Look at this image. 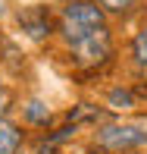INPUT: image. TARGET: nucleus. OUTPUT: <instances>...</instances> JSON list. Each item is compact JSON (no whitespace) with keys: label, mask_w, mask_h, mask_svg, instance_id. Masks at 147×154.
I'll list each match as a JSON object with an SVG mask.
<instances>
[{"label":"nucleus","mask_w":147,"mask_h":154,"mask_svg":"<svg viewBox=\"0 0 147 154\" xmlns=\"http://www.w3.org/2000/svg\"><path fill=\"white\" fill-rule=\"evenodd\" d=\"M6 3H10V0H0V16L6 13Z\"/></svg>","instance_id":"1a4fd4ad"},{"label":"nucleus","mask_w":147,"mask_h":154,"mask_svg":"<svg viewBox=\"0 0 147 154\" xmlns=\"http://www.w3.org/2000/svg\"><path fill=\"white\" fill-rule=\"evenodd\" d=\"M60 35L69 47L85 44L97 32L107 29V13L97 6V0H69L60 13Z\"/></svg>","instance_id":"f257e3e1"},{"label":"nucleus","mask_w":147,"mask_h":154,"mask_svg":"<svg viewBox=\"0 0 147 154\" xmlns=\"http://www.w3.org/2000/svg\"><path fill=\"white\" fill-rule=\"evenodd\" d=\"M97 6L107 16H125V13H131L138 6V0H97Z\"/></svg>","instance_id":"0eeeda50"},{"label":"nucleus","mask_w":147,"mask_h":154,"mask_svg":"<svg viewBox=\"0 0 147 154\" xmlns=\"http://www.w3.org/2000/svg\"><path fill=\"white\" fill-rule=\"evenodd\" d=\"M25 116H28L31 123H47V120H50V110H47L41 101H31L28 107H25Z\"/></svg>","instance_id":"6e6552de"},{"label":"nucleus","mask_w":147,"mask_h":154,"mask_svg":"<svg viewBox=\"0 0 147 154\" xmlns=\"http://www.w3.org/2000/svg\"><path fill=\"white\" fill-rule=\"evenodd\" d=\"M25 142V132L13 120H0V154H19Z\"/></svg>","instance_id":"39448f33"},{"label":"nucleus","mask_w":147,"mask_h":154,"mask_svg":"<svg viewBox=\"0 0 147 154\" xmlns=\"http://www.w3.org/2000/svg\"><path fill=\"white\" fill-rule=\"evenodd\" d=\"M131 60H135L138 69H147V22L135 32V38H131Z\"/></svg>","instance_id":"423d86ee"},{"label":"nucleus","mask_w":147,"mask_h":154,"mask_svg":"<svg viewBox=\"0 0 147 154\" xmlns=\"http://www.w3.org/2000/svg\"><path fill=\"white\" fill-rule=\"evenodd\" d=\"M128 154H144V151H128Z\"/></svg>","instance_id":"9d476101"},{"label":"nucleus","mask_w":147,"mask_h":154,"mask_svg":"<svg viewBox=\"0 0 147 154\" xmlns=\"http://www.w3.org/2000/svg\"><path fill=\"white\" fill-rule=\"evenodd\" d=\"M97 145L110 154L141 151L147 145V126H141V123H107L97 129Z\"/></svg>","instance_id":"f03ea898"},{"label":"nucleus","mask_w":147,"mask_h":154,"mask_svg":"<svg viewBox=\"0 0 147 154\" xmlns=\"http://www.w3.org/2000/svg\"><path fill=\"white\" fill-rule=\"evenodd\" d=\"M110 54H113V38H110V29L97 32L94 38L85 41V44L72 47V57H75V63H81V66H97V63H103Z\"/></svg>","instance_id":"7ed1b4c3"},{"label":"nucleus","mask_w":147,"mask_h":154,"mask_svg":"<svg viewBox=\"0 0 147 154\" xmlns=\"http://www.w3.org/2000/svg\"><path fill=\"white\" fill-rule=\"evenodd\" d=\"M19 25H22V29L28 32L34 41H41V38H47V35H50L53 19H50V13H47L44 6H28V10L19 13Z\"/></svg>","instance_id":"20e7f679"}]
</instances>
